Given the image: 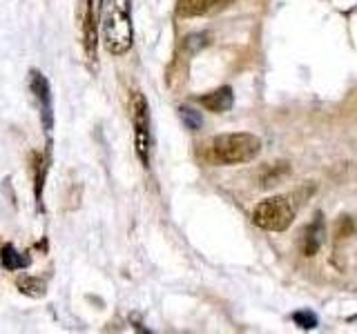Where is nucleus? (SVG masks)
Returning <instances> with one entry per match:
<instances>
[{"label": "nucleus", "instance_id": "7", "mask_svg": "<svg viewBox=\"0 0 357 334\" xmlns=\"http://www.w3.org/2000/svg\"><path fill=\"white\" fill-rule=\"evenodd\" d=\"M232 0H176V16L181 18H195L206 16L212 11L226 9Z\"/></svg>", "mask_w": 357, "mask_h": 334}, {"label": "nucleus", "instance_id": "8", "mask_svg": "<svg viewBox=\"0 0 357 334\" xmlns=\"http://www.w3.org/2000/svg\"><path fill=\"white\" fill-rule=\"evenodd\" d=\"M50 170V152H31V174H33V200H36L38 212H43V189H45V178H47Z\"/></svg>", "mask_w": 357, "mask_h": 334}, {"label": "nucleus", "instance_id": "13", "mask_svg": "<svg viewBox=\"0 0 357 334\" xmlns=\"http://www.w3.org/2000/svg\"><path fill=\"white\" fill-rule=\"evenodd\" d=\"M295 323L301 328V330H312L317 326V317L312 315V312H308V310H301V312H295Z\"/></svg>", "mask_w": 357, "mask_h": 334}, {"label": "nucleus", "instance_id": "14", "mask_svg": "<svg viewBox=\"0 0 357 334\" xmlns=\"http://www.w3.org/2000/svg\"><path fill=\"white\" fill-rule=\"evenodd\" d=\"M178 111H181V118H183V122H185V125H188L190 129H192V132H197V129L201 127V116L197 114L195 109H190V107H181Z\"/></svg>", "mask_w": 357, "mask_h": 334}, {"label": "nucleus", "instance_id": "4", "mask_svg": "<svg viewBox=\"0 0 357 334\" xmlns=\"http://www.w3.org/2000/svg\"><path fill=\"white\" fill-rule=\"evenodd\" d=\"M132 125H134V148L143 167H150V150H152V132H150V105L141 92H132L130 100Z\"/></svg>", "mask_w": 357, "mask_h": 334}, {"label": "nucleus", "instance_id": "10", "mask_svg": "<svg viewBox=\"0 0 357 334\" xmlns=\"http://www.w3.org/2000/svg\"><path fill=\"white\" fill-rule=\"evenodd\" d=\"M199 103L204 105L208 111H215V114H221V111H228L234 103L232 89L230 87H219L215 92H210L206 96L199 98Z\"/></svg>", "mask_w": 357, "mask_h": 334}, {"label": "nucleus", "instance_id": "6", "mask_svg": "<svg viewBox=\"0 0 357 334\" xmlns=\"http://www.w3.org/2000/svg\"><path fill=\"white\" fill-rule=\"evenodd\" d=\"M83 45L87 61L96 65V45H98V25H96V9L94 0H85V16H83Z\"/></svg>", "mask_w": 357, "mask_h": 334}, {"label": "nucleus", "instance_id": "9", "mask_svg": "<svg viewBox=\"0 0 357 334\" xmlns=\"http://www.w3.org/2000/svg\"><path fill=\"white\" fill-rule=\"evenodd\" d=\"M0 265H3L7 272H20V270H27L31 265V256L25 252H18L11 243H5L3 248H0Z\"/></svg>", "mask_w": 357, "mask_h": 334}, {"label": "nucleus", "instance_id": "12", "mask_svg": "<svg viewBox=\"0 0 357 334\" xmlns=\"http://www.w3.org/2000/svg\"><path fill=\"white\" fill-rule=\"evenodd\" d=\"M319 232H321V223H319V221H315V223H312V225L304 232V243H301V250H304L306 256H312V254L317 252L319 243H321Z\"/></svg>", "mask_w": 357, "mask_h": 334}, {"label": "nucleus", "instance_id": "11", "mask_svg": "<svg viewBox=\"0 0 357 334\" xmlns=\"http://www.w3.org/2000/svg\"><path fill=\"white\" fill-rule=\"evenodd\" d=\"M16 287L20 294H25L29 299H43L45 292H47V285H45V281L38 276H22V278H18Z\"/></svg>", "mask_w": 357, "mask_h": 334}, {"label": "nucleus", "instance_id": "5", "mask_svg": "<svg viewBox=\"0 0 357 334\" xmlns=\"http://www.w3.org/2000/svg\"><path fill=\"white\" fill-rule=\"evenodd\" d=\"M29 92L33 94V100L38 103L40 109V122L47 136V145L52 148V129H54V107H52V87L50 81L43 76V72L31 70L29 72ZM47 148V150H50Z\"/></svg>", "mask_w": 357, "mask_h": 334}, {"label": "nucleus", "instance_id": "15", "mask_svg": "<svg viewBox=\"0 0 357 334\" xmlns=\"http://www.w3.org/2000/svg\"><path fill=\"white\" fill-rule=\"evenodd\" d=\"M100 3H103V0H100Z\"/></svg>", "mask_w": 357, "mask_h": 334}, {"label": "nucleus", "instance_id": "2", "mask_svg": "<svg viewBox=\"0 0 357 334\" xmlns=\"http://www.w3.org/2000/svg\"><path fill=\"white\" fill-rule=\"evenodd\" d=\"M261 152V138L248 132L221 134L212 141V156L223 165H241L255 161Z\"/></svg>", "mask_w": 357, "mask_h": 334}, {"label": "nucleus", "instance_id": "3", "mask_svg": "<svg viewBox=\"0 0 357 334\" xmlns=\"http://www.w3.org/2000/svg\"><path fill=\"white\" fill-rule=\"evenodd\" d=\"M295 221V207L284 196L261 200L252 212V223L268 232H286Z\"/></svg>", "mask_w": 357, "mask_h": 334}, {"label": "nucleus", "instance_id": "1", "mask_svg": "<svg viewBox=\"0 0 357 334\" xmlns=\"http://www.w3.org/2000/svg\"><path fill=\"white\" fill-rule=\"evenodd\" d=\"M100 29L107 54L123 56L132 49V0H103L100 9Z\"/></svg>", "mask_w": 357, "mask_h": 334}]
</instances>
